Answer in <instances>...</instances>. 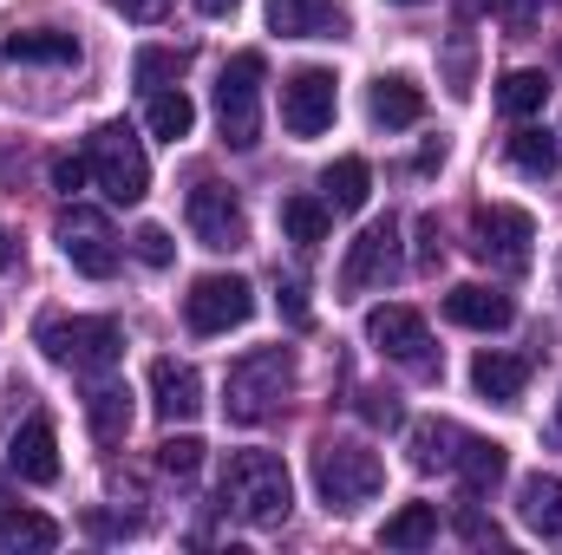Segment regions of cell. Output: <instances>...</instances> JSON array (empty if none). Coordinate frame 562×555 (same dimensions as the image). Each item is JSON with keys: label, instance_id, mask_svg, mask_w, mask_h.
Segmentation results:
<instances>
[{"label": "cell", "instance_id": "3957f363", "mask_svg": "<svg viewBox=\"0 0 562 555\" xmlns=\"http://www.w3.org/2000/svg\"><path fill=\"white\" fill-rule=\"evenodd\" d=\"M288 386H294V353L288 347H256V353H243L229 366L223 412L236 418V424H262V418L276 412V399H288Z\"/></svg>", "mask_w": 562, "mask_h": 555}, {"label": "cell", "instance_id": "8d00e7d4", "mask_svg": "<svg viewBox=\"0 0 562 555\" xmlns=\"http://www.w3.org/2000/svg\"><path fill=\"white\" fill-rule=\"evenodd\" d=\"M445 249H438V216H419V269H438Z\"/></svg>", "mask_w": 562, "mask_h": 555}, {"label": "cell", "instance_id": "b9f144b4", "mask_svg": "<svg viewBox=\"0 0 562 555\" xmlns=\"http://www.w3.org/2000/svg\"><path fill=\"white\" fill-rule=\"evenodd\" d=\"M196 13H210V20H223V13H236V0H196Z\"/></svg>", "mask_w": 562, "mask_h": 555}, {"label": "cell", "instance_id": "f6af8a7d", "mask_svg": "<svg viewBox=\"0 0 562 555\" xmlns=\"http://www.w3.org/2000/svg\"><path fill=\"white\" fill-rule=\"evenodd\" d=\"M400 7H419V0H400Z\"/></svg>", "mask_w": 562, "mask_h": 555}, {"label": "cell", "instance_id": "603a6c76", "mask_svg": "<svg viewBox=\"0 0 562 555\" xmlns=\"http://www.w3.org/2000/svg\"><path fill=\"white\" fill-rule=\"evenodd\" d=\"M321 196H327V209H340V216L367 209V196H373V170H367V157H340V163H327Z\"/></svg>", "mask_w": 562, "mask_h": 555}, {"label": "cell", "instance_id": "4fadbf2b", "mask_svg": "<svg viewBox=\"0 0 562 555\" xmlns=\"http://www.w3.org/2000/svg\"><path fill=\"white\" fill-rule=\"evenodd\" d=\"M367 340H373L386 360H400V366H413V373H431V333H425V320L413 307H373V314H367Z\"/></svg>", "mask_w": 562, "mask_h": 555}, {"label": "cell", "instance_id": "836d02e7", "mask_svg": "<svg viewBox=\"0 0 562 555\" xmlns=\"http://www.w3.org/2000/svg\"><path fill=\"white\" fill-rule=\"evenodd\" d=\"M132 242H138V262H144V269H170V256H177V249H170V236H164L157 223H144Z\"/></svg>", "mask_w": 562, "mask_h": 555}, {"label": "cell", "instance_id": "484cf974", "mask_svg": "<svg viewBox=\"0 0 562 555\" xmlns=\"http://www.w3.org/2000/svg\"><path fill=\"white\" fill-rule=\"evenodd\" d=\"M451 471L464 477V490H491L504 477V444L497 438H464L458 457H451Z\"/></svg>", "mask_w": 562, "mask_h": 555}, {"label": "cell", "instance_id": "f546056e", "mask_svg": "<svg viewBox=\"0 0 562 555\" xmlns=\"http://www.w3.org/2000/svg\"><path fill=\"white\" fill-rule=\"evenodd\" d=\"M510 170H517V177H550V170H557V138L537 132V125H524V132L510 138Z\"/></svg>", "mask_w": 562, "mask_h": 555}, {"label": "cell", "instance_id": "277c9868", "mask_svg": "<svg viewBox=\"0 0 562 555\" xmlns=\"http://www.w3.org/2000/svg\"><path fill=\"white\" fill-rule=\"evenodd\" d=\"M40 347H46V360H59L72 373H112L125 353V333L105 314H72V320H40Z\"/></svg>", "mask_w": 562, "mask_h": 555}, {"label": "cell", "instance_id": "e575fe53", "mask_svg": "<svg viewBox=\"0 0 562 555\" xmlns=\"http://www.w3.org/2000/svg\"><path fill=\"white\" fill-rule=\"evenodd\" d=\"M86 177H92V163H86V157H72V150H66V157H53V190L79 196V190H86Z\"/></svg>", "mask_w": 562, "mask_h": 555}, {"label": "cell", "instance_id": "ba28073f", "mask_svg": "<svg viewBox=\"0 0 562 555\" xmlns=\"http://www.w3.org/2000/svg\"><path fill=\"white\" fill-rule=\"evenodd\" d=\"M256 314V287L243 275H203L190 294H183V320H190V333H229V327H243Z\"/></svg>", "mask_w": 562, "mask_h": 555}, {"label": "cell", "instance_id": "7bdbcfd3", "mask_svg": "<svg viewBox=\"0 0 562 555\" xmlns=\"http://www.w3.org/2000/svg\"><path fill=\"white\" fill-rule=\"evenodd\" d=\"M13 256H20V249H13V236L0 229V269H13Z\"/></svg>", "mask_w": 562, "mask_h": 555}, {"label": "cell", "instance_id": "8fae6325", "mask_svg": "<svg viewBox=\"0 0 562 555\" xmlns=\"http://www.w3.org/2000/svg\"><path fill=\"white\" fill-rule=\"evenodd\" d=\"M334 105H340L334 72H327V66H301V72L281 86V125H288V138H321V132L334 125Z\"/></svg>", "mask_w": 562, "mask_h": 555}, {"label": "cell", "instance_id": "8992f818", "mask_svg": "<svg viewBox=\"0 0 562 555\" xmlns=\"http://www.w3.org/2000/svg\"><path fill=\"white\" fill-rule=\"evenodd\" d=\"M86 163H92V177H99V190H105L112 203H144V190H150V157H144V144L132 138V125H99V132L86 138Z\"/></svg>", "mask_w": 562, "mask_h": 555}, {"label": "cell", "instance_id": "7402d4cb", "mask_svg": "<svg viewBox=\"0 0 562 555\" xmlns=\"http://www.w3.org/2000/svg\"><path fill=\"white\" fill-rule=\"evenodd\" d=\"M86 424H92V438H99V444H119V438L132 431V386L99 380V386L86 393Z\"/></svg>", "mask_w": 562, "mask_h": 555}, {"label": "cell", "instance_id": "d6a6232c", "mask_svg": "<svg viewBox=\"0 0 562 555\" xmlns=\"http://www.w3.org/2000/svg\"><path fill=\"white\" fill-rule=\"evenodd\" d=\"M196 464H203V438H164L157 444V471L164 477H196Z\"/></svg>", "mask_w": 562, "mask_h": 555}, {"label": "cell", "instance_id": "d590c367", "mask_svg": "<svg viewBox=\"0 0 562 555\" xmlns=\"http://www.w3.org/2000/svg\"><path fill=\"white\" fill-rule=\"evenodd\" d=\"M458 536H464V543H477V550H484V543H491V550L504 543V530H497V523H484L477 510H458Z\"/></svg>", "mask_w": 562, "mask_h": 555}, {"label": "cell", "instance_id": "ac0fdd59", "mask_svg": "<svg viewBox=\"0 0 562 555\" xmlns=\"http://www.w3.org/2000/svg\"><path fill=\"white\" fill-rule=\"evenodd\" d=\"M0 53L13 66H79V39L59 33V26H13L0 39Z\"/></svg>", "mask_w": 562, "mask_h": 555}, {"label": "cell", "instance_id": "f1b7e54d", "mask_svg": "<svg viewBox=\"0 0 562 555\" xmlns=\"http://www.w3.org/2000/svg\"><path fill=\"white\" fill-rule=\"evenodd\" d=\"M543 99H550V79H543V72H504V79H497V105H504L510 118L543 112Z\"/></svg>", "mask_w": 562, "mask_h": 555}, {"label": "cell", "instance_id": "60d3db41", "mask_svg": "<svg viewBox=\"0 0 562 555\" xmlns=\"http://www.w3.org/2000/svg\"><path fill=\"white\" fill-rule=\"evenodd\" d=\"M281 314H288L294 327H307V301H301V287H294V281L281 287Z\"/></svg>", "mask_w": 562, "mask_h": 555}, {"label": "cell", "instance_id": "ffe728a7", "mask_svg": "<svg viewBox=\"0 0 562 555\" xmlns=\"http://www.w3.org/2000/svg\"><path fill=\"white\" fill-rule=\"evenodd\" d=\"M367 112H373V125H380V132H406V125H419V118H425V92L406 79V72H393V79H380V86H373Z\"/></svg>", "mask_w": 562, "mask_h": 555}, {"label": "cell", "instance_id": "9a60e30c", "mask_svg": "<svg viewBox=\"0 0 562 555\" xmlns=\"http://www.w3.org/2000/svg\"><path fill=\"white\" fill-rule=\"evenodd\" d=\"M445 320L451 327H471V333H504L517 320V307H510V294H497L484 281H464V287L445 294Z\"/></svg>", "mask_w": 562, "mask_h": 555}, {"label": "cell", "instance_id": "5b68a950", "mask_svg": "<svg viewBox=\"0 0 562 555\" xmlns=\"http://www.w3.org/2000/svg\"><path fill=\"white\" fill-rule=\"evenodd\" d=\"M262 72H269L262 53H236L216 79V132L236 150H249L256 132H262Z\"/></svg>", "mask_w": 562, "mask_h": 555}, {"label": "cell", "instance_id": "e0dca14e", "mask_svg": "<svg viewBox=\"0 0 562 555\" xmlns=\"http://www.w3.org/2000/svg\"><path fill=\"white\" fill-rule=\"evenodd\" d=\"M150 406H157L164 424L203 412V380H196V366H183V360H150Z\"/></svg>", "mask_w": 562, "mask_h": 555}, {"label": "cell", "instance_id": "d4e9b609", "mask_svg": "<svg viewBox=\"0 0 562 555\" xmlns=\"http://www.w3.org/2000/svg\"><path fill=\"white\" fill-rule=\"evenodd\" d=\"M144 125H150L164 144H177V138H190V125H196V105L183 99V86H157V92L144 99Z\"/></svg>", "mask_w": 562, "mask_h": 555}, {"label": "cell", "instance_id": "6da1fadb", "mask_svg": "<svg viewBox=\"0 0 562 555\" xmlns=\"http://www.w3.org/2000/svg\"><path fill=\"white\" fill-rule=\"evenodd\" d=\"M223 503H229L243 523H256V530L288 523V510H294L288 464H281L276 451H236L229 471H223Z\"/></svg>", "mask_w": 562, "mask_h": 555}, {"label": "cell", "instance_id": "30bf717a", "mask_svg": "<svg viewBox=\"0 0 562 555\" xmlns=\"http://www.w3.org/2000/svg\"><path fill=\"white\" fill-rule=\"evenodd\" d=\"M59 249H66V262H72L79 275H92V281L119 275V236H112V223H105L99 209H86V203H72V209L59 216Z\"/></svg>", "mask_w": 562, "mask_h": 555}, {"label": "cell", "instance_id": "4dcf8cb0", "mask_svg": "<svg viewBox=\"0 0 562 555\" xmlns=\"http://www.w3.org/2000/svg\"><path fill=\"white\" fill-rule=\"evenodd\" d=\"M0 536H7L13 550H53V543H59V523H53V517H33V510H7V517H0Z\"/></svg>", "mask_w": 562, "mask_h": 555}, {"label": "cell", "instance_id": "bcb514c9", "mask_svg": "<svg viewBox=\"0 0 562 555\" xmlns=\"http://www.w3.org/2000/svg\"><path fill=\"white\" fill-rule=\"evenodd\" d=\"M557 424H562V406H557Z\"/></svg>", "mask_w": 562, "mask_h": 555}, {"label": "cell", "instance_id": "d6986e66", "mask_svg": "<svg viewBox=\"0 0 562 555\" xmlns=\"http://www.w3.org/2000/svg\"><path fill=\"white\" fill-rule=\"evenodd\" d=\"M471 386H477L491 406H517V399H524V386H530V360L484 347V353L471 360Z\"/></svg>", "mask_w": 562, "mask_h": 555}, {"label": "cell", "instance_id": "1f68e13d", "mask_svg": "<svg viewBox=\"0 0 562 555\" xmlns=\"http://www.w3.org/2000/svg\"><path fill=\"white\" fill-rule=\"evenodd\" d=\"M183 66H190V53H170V46H144V53H138V86H144V92H157L164 79H183Z\"/></svg>", "mask_w": 562, "mask_h": 555}, {"label": "cell", "instance_id": "83f0119b", "mask_svg": "<svg viewBox=\"0 0 562 555\" xmlns=\"http://www.w3.org/2000/svg\"><path fill=\"white\" fill-rule=\"evenodd\" d=\"M380 543L386 550H425V543H438V503H406L400 517H386Z\"/></svg>", "mask_w": 562, "mask_h": 555}, {"label": "cell", "instance_id": "4316f807", "mask_svg": "<svg viewBox=\"0 0 562 555\" xmlns=\"http://www.w3.org/2000/svg\"><path fill=\"white\" fill-rule=\"evenodd\" d=\"M458 444H464V431L445 424V418H419V424H413V464H419V471H451Z\"/></svg>", "mask_w": 562, "mask_h": 555}, {"label": "cell", "instance_id": "2e32d148", "mask_svg": "<svg viewBox=\"0 0 562 555\" xmlns=\"http://www.w3.org/2000/svg\"><path fill=\"white\" fill-rule=\"evenodd\" d=\"M269 26L281 39H340L347 13L340 0H269Z\"/></svg>", "mask_w": 562, "mask_h": 555}, {"label": "cell", "instance_id": "ee69618b", "mask_svg": "<svg viewBox=\"0 0 562 555\" xmlns=\"http://www.w3.org/2000/svg\"><path fill=\"white\" fill-rule=\"evenodd\" d=\"M7 510H13V503H7V477H0V517H7Z\"/></svg>", "mask_w": 562, "mask_h": 555}, {"label": "cell", "instance_id": "cb8c5ba5", "mask_svg": "<svg viewBox=\"0 0 562 555\" xmlns=\"http://www.w3.org/2000/svg\"><path fill=\"white\" fill-rule=\"evenodd\" d=\"M281 229H288V242H294V249L327 242V229H334L327 196H281Z\"/></svg>", "mask_w": 562, "mask_h": 555}, {"label": "cell", "instance_id": "7c38bea8", "mask_svg": "<svg viewBox=\"0 0 562 555\" xmlns=\"http://www.w3.org/2000/svg\"><path fill=\"white\" fill-rule=\"evenodd\" d=\"M393 275H400V223L386 216V223H367L353 236V249L340 262V287L367 294V287H380V281H393Z\"/></svg>", "mask_w": 562, "mask_h": 555}, {"label": "cell", "instance_id": "52a82bcc", "mask_svg": "<svg viewBox=\"0 0 562 555\" xmlns=\"http://www.w3.org/2000/svg\"><path fill=\"white\" fill-rule=\"evenodd\" d=\"M530 242H537V223L530 209H510V203H484L471 216V256L504 269V275H524L530 269Z\"/></svg>", "mask_w": 562, "mask_h": 555}, {"label": "cell", "instance_id": "9c48e42d", "mask_svg": "<svg viewBox=\"0 0 562 555\" xmlns=\"http://www.w3.org/2000/svg\"><path fill=\"white\" fill-rule=\"evenodd\" d=\"M183 216H190V236H196L203 249H216V256H229V249L249 242V216H243V203H236L223 183H210V177L190 190Z\"/></svg>", "mask_w": 562, "mask_h": 555}, {"label": "cell", "instance_id": "f35d334b", "mask_svg": "<svg viewBox=\"0 0 562 555\" xmlns=\"http://www.w3.org/2000/svg\"><path fill=\"white\" fill-rule=\"evenodd\" d=\"M112 7H125V20H164L170 13V0H112Z\"/></svg>", "mask_w": 562, "mask_h": 555}, {"label": "cell", "instance_id": "74e56055", "mask_svg": "<svg viewBox=\"0 0 562 555\" xmlns=\"http://www.w3.org/2000/svg\"><path fill=\"white\" fill-rule=\"evenodd\" d=\"M360 418H373V424H400V406H393L386 393H360Z\"/></svg>", "mask_w": 562, "mask_h": 555}, {"label": "cell", "instance_id": "44dd1931", "mask_svg": "<svg viewBox=\"0 0 562 555\" xmlns=\"http://www.w3.org/2000/svg\"><path fill=\"white\" fill-rule=\"evenodd\" d=\"M517 517L543 536V543H562V477H524V490H517Z\"/></svg>", "mask_w": 562, "mask_h": 555}, {"label": "cell", "instance_id": "ab89813d", "mask_svg": "<svg viewBox=\"0 0 562 555\" xmlns=\"http://www.w3.org/2000/svg\"><path fill=\"white\" fill-rule=\"evenodd\" d=\"M86 530H92V536H132V517L119 523V517H105V510H92V517H86Z\"/></svg>", "mask_w": 562, "mask_h": 555}, {"label": "cell", "instance_id": "5bb4252c", "mask_svg": "<svg viewBox=\"0 0 562 555\" xmlns=\"http://www.w3.org/2000/svg\"><path fill=\"white\" fill-rule=\"evenodd\" d=\"M7 464H13V477H26V484H59V438H53V418H26L13 438H7Z\"/></svg>", "mask_w": 562, "mask_h": 555}, {"label": "cell", "instance_id": "7a4b0ae2", "mask_svg": "<svg viewBox=\"0 0 562 555\" xmlns=\"http://www.w3.org/2000/svg\"><path fill=\"white\" fill-rule=\"evenodd\" d=\"M380 484H386L380 451L340 444V438H321V444H314V490H321L327 510H360L367 497H380Z\"/></svg>", "mask_w": 562, "mask_h": 555}]
</instances>
